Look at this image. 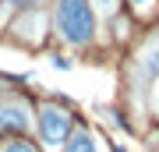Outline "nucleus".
<instances>
[{"label":"nucleus","instance_id":"nucleus-5","mask_svg":"<svg viewBox=\"0 0 159 152\" xmlns=\"http://www.w3.org/2000/svg\"><path fill=\"white\" fill-rule=\"evenodd\" d=\"M145 74H148V78H156V74H159V50L145 53Z\"/></svg>","mask_w":159,"mask_h":152},{"label":"nucleus","instance_id":"nucleus-2","mask_svg":"<svg viewBox=\"0 0 159 152\" xmlns=\"http://www.w3.org/2000/svg\"><path fill=\"white\" fill-rule=\"evenodd\" d=\"M39 131H43V138L50 145H60L67 138V131H71V113L60 110V106H46L39 113Z\"/></svg>","mask_w":159,"mask_h":152},{"label":"nucleus","instance_id":"nucleus-9","mask_svg":"<svg viewBox=\"0 0 159 152\" xmlns=\"http://www.w3.org/2000/svg\"><path fill=\"white\" fill-rule=\"evenodd\" d=\"M96 4H102V7H110V4H113V0H96Z\"/></svg>","mask_w":159,"mask_h":152},{"label":"nucleus","instance_id":"nucleus-6","mask_svg":"<svg viewBox=\"0 0 159 152\" xmlns=\"http://www.w3.org/2000/svg\"><path fill=\"white\" fill-rule=\"evenodd\" d=\"M4 152H32V149H29V145H25V141H11V145H7Z\"/></svg>","mask_w":159,"mask_h":152},{"label":"nucleus","instance_id":"nucleus-3","mask_svg":"<svg viewBox=\"0 0 159 152\" xmlns=\"http://www.w3.org/2000/svg\"><path fill=\"white\" fill-rule=\"evenodd\" d=\"M21 127H29L25 106H0V131H21Z\"/></svg>","mask_w":159,"mask_h":152},{"label":"nucleus","instance_id":"nucleus-8","mask_svg":"<svg viewBox=\"0 0 159 152\" xmlns=\"http://www.w3.org/2000/svg\"><path fill=\"white\" fill-rule=\"evenodd\" d=\"M134 4H138V7H145V4H152V0H134Z\"/></svg>","mask_w":159,"mask_h":152},{"label":"nucleus","instance_id":"nucleus-4","mask_svg":"<svg viewBox=\"0 0 159 152\" xmlns=\"http://www.w3.org/2000/svg\"><path fill=\"white\" fill-rule=\"evenodd\" d=\"M64 152H96V141H92V135L78 131V135H71V141L64 145Z\"/></svg>","mask_w":159,"mask_h":152},{"label":"nucleus","instance_id":"nucleus-1","mask_svg":"<svg viewBox=\"0 0 159 152\" xmlns=\"http://www.w3.org/2000/svg\"><path fill=\"white\" fill-rule=\"evenodd\" d=\"M57 28L67 43H89L96 32V14L85 0H57Z\"/></svg>","mask_w":159,"mask_h":152},{"label":"nucleus","instance_id":"nucleus-7","mask_svg":"<svg viewBox=\"0 0 159 152\" xmlns=\"http://www.w3.org/2000/svg\"><path fill=\"white\" fill-rule=\"evenodd\" d=\"M11 4H18V7H35V0H11Z\"/></svg>","mask_w":159,"mask_h":152}]
</instances>
